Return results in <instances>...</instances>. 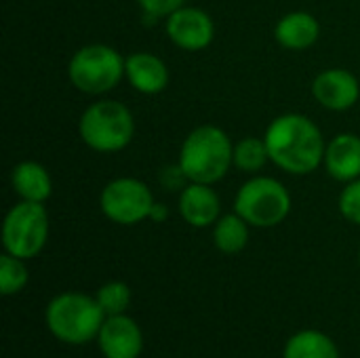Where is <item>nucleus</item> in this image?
<instances>
[{
	"instance_id": "6",
	"label": "nucleus",
	"mask_w": 360,
	"mask_h": 358,
	"mask_svg": "<svg viewBox=\"0 0 360 358\" xmlns=\"http://www.w3.org/2000/svg\"><path fill=\"white\" fill-rule=\"evenodd\" d=\"M291 207V192L283 181L268 175H253L234 196V211L253 228L281 226L289 217Z\"/></svg>"
},
{
	"instance_id": "18",
	"label": "nucleus",
	"mask_w": 360,
	"mask_h": 358,
	"mask_svg": "<svg viewBox=\"0 0 360 358\" xmlns=\"http://www.w3.org/2000/svg\"><path fill=\"white\" fill-rule=\"evenodd\" d=\"M249 228L251 226L236 211L221 215L213 226V245L226 255H236L249 243Z\"/></svg>"
},
{
	"instance_id": "26",
	"label": "nucleus",
	"mask_w": 360,
	"mask_h": 358,
	"mask_svg": "<svg viewBox=\"0 0 360 358\" xmlns=\"http://www.w3.org/2000/svg\"><path fill=\"white\" fill-rule=\"evenodd\" d=\"M359 262H360V251H359Z\"/></svg>"
},
{
	"instance_id": "3",
	"label": "nucleus",
	"mask_w": 360,
	"mask_h": 358,
	"mask_svg": "<svg viewBox=\"0 0 360 358\" xmlns=\"http://www.w3.org/2000/svg\"><path fill=\"white\" fill-rule=\"evenodd\" d=\"M78 135L86 148L99 154H114L133 141L135 116L122 101L99 99L80 114Z\"/></svg>"
},
{
	"instance_id": "2",
	"label": "nucleus",
	"mask_w": 360,
	"mask_h": 358,
	"mask_svg": "<svg viewBox=\"0 0 360 358\" xmlns=\"http://www.w3.org/2000/svg\"><path fill=\"white\" fill-rule=\"evenodd\" d=\"M177 165L188 181L215 186L234 167V143L217 124H200L184 139Z\"/></svg>"
},
{
	"instance_id": "16",
	"label": "nucleus",
	"mask_w": 360,
	"mask_h": 358,
	"mask_svg": "<svg viewBox=\"0 0 360 358\" xmlns=\"http://www.w3.org/2000/svg\"><path fill=\"white\" fill-rule=\"evenodd\" d=\"M11 186L19 200L46 203L53 194V179L44 165L36 160H21L11 171Z\"/></svg>"
},
{
	"instance_id": "14",
	"label": "nucleus",
	"mask_w": 360,
	"mask_h": 358,
	"mask_svg": "<svg viewBox=\"0 0 360 358\" xmlns=\"http://www.w3.org/2000/svg\"><path fill=\"white\" fill-rule=\"evenodd\" d=\"M329 177L335 181L348 184L360 177V135L340 133L335 135L325 150L323 160Z\"/></svg>"
},
{
	"instance_id": "25",
	"label": "nucleus",
	"mask_w": 360,
	"mask_h": 358,
	"mask_svg": "<svg viewBox=\"0 0 360 358\" xmlns=\"http://www.w3.org/2000/svg\"><path fill=\"white\" fill-rule=\"evenodd\" d=\"M167 215H169L167 207H165V205H160V203H156V205H154V209H152V213H150V219L160 224V222H165V219H167Z\"/></svg>"
},
{
	"instance_id": "20",
	"label": "nucleus",
	"mask_w": 360,
	"mask_h": 358,
	"mask_svg": "<svg viewBox=\"0 0 360 358\" xmlns=\"http://www.w3.org/2000/svg\"><path fill=\"white\" fill-rule=\"evenodd\" d=\"M95 300L101 306L105 317L124 314L131 306V289L122 281H110L103 287H99V291L95 293Z\"/></svg>"
},
{
	"instance_id": "22",
	"label": "nucleus",
	"mask_w": 360,
	"mask_h": 358,
	"mask_svg": "<svg viewBox=\"0 0 360 358\" xmlns=\"http://www.w3.org/2000/svg\"><path fill=\"white\" fill-rule=\"evenodd\" d=\"M338 209L344 219H348L354 226H360V177L344 186L338 198Z\"/></svg>"
},
{
	"instance_id": "19",
	"label": "nucleus",
	"mask_w": 360,
	"mask_h": 358,
	"mask_svg": "<svg viewBox=\"0 0 360 358\" xmlns=\"http://www.w3.org/2000/svg\"><path fill=\"white\" fill-rule=\"evenodd\" d=\"M270 162L268 146L264 137H243L234 143V167L240 173L257 175Z\"/></svg>"
},
{
	"instance_id": "17",
	"label": "nucleus",
	"mask_w": 360,
	"mask_h": 358,
	"mask_svg": "<svg viewBox=\"0 0 360 358\" xmlns=\"http://www.w3.org/2000/svg\"><path fill=\"white\" fill-rule=\"evenodd\" d=\"M283 358H340V350L329 335L306 329L287 342Z\"/></svg>"
},
{
	"instance_id": "12",
	"label": "nucleus",
	"mask_w": 360,
	"mask_h": 358,
	"mask_svg": "<svg viewBox=\"0 0 360 358\" xmlns=\"http://www.w3.org/2000/svg\"><path fill=\"white\" fill-rule=\"evenodd\" d=\"M181 219L192 228H211L221 217V198L209 184L190 181L177 198Z\"/></svg>"
},
{
	"instance_id": "5",
	"label": "nucleus",
	"mask_w": 360,
	"mask_h": 358,
	"mask_svg": "<svg viewBox=\"0 0 360 358\" xmlns=\"http://www.w3.org/2000/svg\"><path fill=\"white\" fill-rule=\"evenodd\" d=\"M68 78L84 95H105L124 78V57L110 44H84L70 57Z\"/></svg>"
},
{
	"instance_id": "13",
	"label": "nucleus",
	"mask_w": 360,
	"mask_h": 358,
	"mask_svg": "<svg viewBox=\"0 0 360 358\" xmlns=\"http://www.w3.org/2000/svg\"><path fill=\"white\" fill-rule=\"evenodd\" d=\"M124 78L141 95H158L169 87V65L154 53L137 51L124 57Z\"/></svg>"
},
{
	"instance_id": "1",
	"label": "nucleus",
	"mask_w": 360,
	"mask_h": 358,
	"mask_svg": "<svg viewBox=\"0 0 360 358\" xmlns=\"http://www.w3.org/2000/svg\"><path fill=\"white\" fill-rule=\"evenodd\" d=\"M270 162L289 175H310L325 160V137L314 120L289 112L276 116L264 133Z\"/></svg>"
},
{
	"instance_id": "9",
	"label": "nucleus",
	"mask_w": 360,
	"mask_h": 358,
	"mask_svg": "<svg viewBox=\"0 0 360 358\" xmlns=\"http://www.w3.org/2000/svg\"><path fill=\"white\" fill-rule=\"evenodd\" d=\"M165 32L177 49L196 53L213 42L215 23L207 11L184 4L165 19Z\"/></svg>"
},
{
	"instance_id": "8",
	"label": "nucleus",
	"mask_w": 360,
	"mask_h": 358,
	"mask_svg": "<svg viewBox=\"0 0 360 358\" xmlns=\"http://www.w3.org/2000/svg\"><path fill=\"white\" fill-rule=\"evenodd\" d=\"M156 200L146 181L137 177H116L99 194L101 213L118 226H135L150 219Z\"/></svg>"
},
{
	"instance_id": "23",
	"label": "nucleus",
	"mask_w": 360,
	"mask_h": 358,
	"mask_svg": "<svg viewBox=\"0 0 360 358\" xmlns=\"http://www.w3.org/2000/svg\"><path fill=\"white\" fill-rule=\"evenodd\" d=\"M137 4L143 11L146 19L158 21V19H167L173 11L184 6L186 0H137Z\"/></svg>"
},
{
	"instance_id": "10",
	"label": "nucleus",
	"mask_w": 360,
	"mask_h": 358,
	"mask_svg": "<svg viewBox=\"0 0 360 358\" xmlns=\"http://www.w3.org/2000/svg\"><path fill=\"white\" fill-rule=\"evenodd\" d=\"M312 97L325 110L346 112L354 108L360 99L359 78L344 68H329L314 76L312 80Z\"/></svg>"
},
{
	"instance_id": "4",
	"label": "nucleus",
	"mask_w": 360,
	"mask_h": 358,
	"mask_svg": "<svg viewBox=\"0 0 360 358\" xmlns=\"http://www.w3.org/2000/svg\"><path fill=\"white\" fill-rule=\"evenodd\" d=\"M105 314L95 298L68 291L55 295L44 312L46 329L63 344L80 346L99 335Z\"/></svg>"
},
{
	"instance_id": "21",
	"label": "nucleus",
	"mask_w": 360,
	"mask_h": 358,
	"mask_svg": "<svg viewBox=\"0 0 360 358\" xmlns=\"http://www.w3.org/2000/svg\"><path fill=\"white\" fill-rule=\"evenodd\" d=\"M23 262L25 260L15 257L11 253H4L0 257V291H2V295H15L27 285L30 272Z\"/></svg>"
},
{
	"instance_id": "15",
	"label": "nucleus",
	"mask_w": 360,
	"mask_h": 358,
	"mask_svg": "<svg viewBox=\"0 0 360 358\" xmlns=\"http://www.w3.org/2000/svg\"><path fill=\"white\" fill-rule=\"evenodd\" d=\"M274 38L283 49L306 51L321 38V23L308 11H291L276 21Z\"/></svg>"
},
{
	"instance_id": "24",
	"label": "nucleus",
	"mask_w": 360,
	"mask_h": 358,
	"mask_svg": "<svg viewBox=\"0 0 360 358\" xmlns=\"http://www.w3.org/2000/svg\"><path fill=\"white\" fill-rule=\"evenodd\" d=\"M158 181L165 190H184L190 181L186 177V173L181 171L179 165H173V167H165L158 175Z\"/></svg>"
},
{
	"instance_id": "7",
	"label": "nucleus",
	"mask_w": 360,
	"mask_h": 358,
	"mask_svg": "<svg viewBox=\"0 0 360 358\" xmlns=\"http://www.w3.org/2000/svg\"><path fill=\"white\" fill-rule=\"evenodd\" d=\"M49 211L44 203L19 200L8 209L2 222V247L21 260L36 257L49 241Z\"/></svg>"
},
{
	"instance_id": "11",
	"label": "nucleus",
	"mask_w": 360,
	"mask_h": 358,
	"mask_svg": "<svg viewBox=\"0 0 360 358\" xmlns=\"http://www.w3.org/2000/svg\"><path fill=\"white\" fill-rule=\"evenodd\" d=\"M97 342L105 358H139L143 350V335L139 325L124 314L105 317Z\"/></svg>"
}]
</instances>
